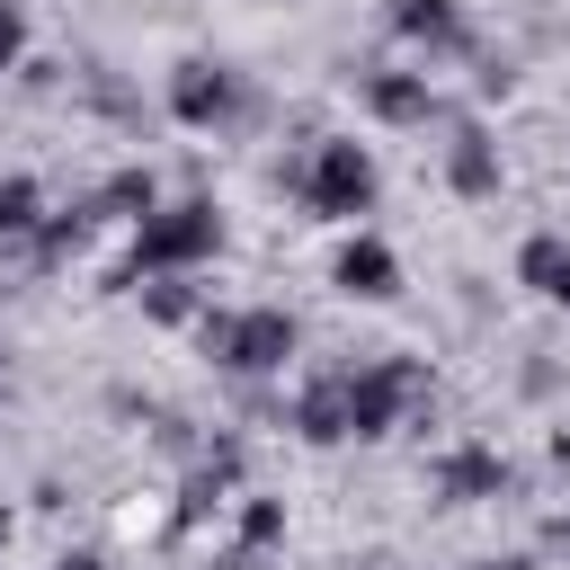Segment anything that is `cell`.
I'll return each mask as SVG.
<instances>
[{
    "label": "cell",
    "mask_w": 570,
    "mask_h": 570,
    "mask_svg": "<svg viewBox=\"0 0 570 570\" xmlns=\"http://www.w3.org/2000/svg\"><path fill=\"white\" fill-rule=\"evenodd\" d=\"M223 240L214 205H169V214H142V240H134V267H187Z\"/></svg>",
    "instance_id": "1"
},
{
    "label": "cell",
    "mask_w": 570,
    "mask_h": 570,
    "mask_svg": "<svg viewBox=\"0 0 570 570\" xmlns=\"http://www.w3.org/2000/svg\"><path fill=\"white\" fill-rule=\"evenodd\" d=\"M205 347H214L223 365H240V374H267V365H285V356H294V321H285V312L205 321Z\"/></svg>",
    "instance_id": "2"
},
{
    "label": "cell",
    "mask_w": 570,
    "mask_h": 570,
    "mask_svg": "<svg viewBox=\"0 0 570 570\" xmlns=\"http://www.w3.org/2000/svg\"><path fill=\"white\" fill-rule=\"evenodd\" d=\"M303 196H312L321 214H365V196H374V160H365L356 142H321V160H312Z\"/></svg>",
    "instance_id": "3"
},
{
    "label": "cell",
    "mask_w": 570,
    "mask_h": 570,
    "mask_svg": "<svg viewBox=\"0 0 570 570\" xmlns=\"http://www.w3.org/2000/svg\"><path fill=\"white\" fill-rule=\"evenodd\" d=\"M517 276H525L534 294H552V303H570V240H552V232H534V240L517 249Z\"/></svg>",
    "instance_id": "4"
},
{
    "label": "cell",
    "mask_w": 570,
    "mask_h": 570,
    "mask_svg": "<svg viewBox=\"0 0 570 570\" xmlns=\"http://www.w3.org/2000/svg\"><path fill=\"white\" fill-rule=\"evenodd\" d=\"M338 285L347 294H392V249L383 240H347L338 249Z\"/></svg>",
    "instance_id": "5"
},
{
    "label": "cell",
    "mask_w": 570,
    "mask_h": 570,
    "mask_svg": "<svg viewBox=\"0 0 570 570\" xmlns=\"http://www.w3.org/2000/svg\"><path fill=\"white\" fill-rule=\"evenodd\" d=\"M232 107V80L223 71H205V62H187V80H178V116L187 125H205V116H223Z\"/></svg>",
    "instance_id": "6"
},
{
    "label": "cell",
    "mask_w": 570,
    "mask_h": 570,
    "mask_svg": "<svg viewBox=\"0 0 570 570\" xmlns=\"http://www.w3.org/2000/svg\"><path fill=\"white\" fill-rule=\"evenodd\" d=\"M454 187H463V196H481V187H490V151H481V134H463V142H454Z\"/></svg>",
    "instance_id": "7"
},
{
    "label": "cell",
    "mask_w": 570,
    "mask_h": 570,
    "mask_svg": "<svg viewBox=\"0 0 570 570\" xmlns=\"http://www.w3.org/2000/svg\"><path fill=\"white\" fill-rule=\"evenodd\" d=\"M401 27H410V36H436V45H454V9H445V0H410V9H401Z\"/></svg>",
    "instance_id": "8"
},
{
    "label": "cell",
    "mask_w": 570,
    "mask_h": 570,
    "mask_svg": "<svg viewBox=\"0 0 570 570\" xmlns=\"http://www.w3.org/2000/svg\"><path fill=\"white\" fill-rule=\"evenodd\" d=\"M490 481H508L490 454H454V463H445V490H490Z\"/></svg>",
    "instance_id": "9"
},
{
    "label": "cell",
    "mask_w": 570,
    "mask_h": 570,
    "mask_svg": "<svg viewBox=\"0 0 570 570\" xmlns=\"http://www.w3.org/2000/svg\"><path fill=\"white\" fill-rule=\"evenodd\" d=\"M27 205H36V187L9 178V187H0V232H27Z\"/></svg>",
    "instance_id": "10"
},
{
    "label": "cell",
    "mask_w": 570,
    "mask_h": 570,
    "mask_svg": "<svg viewBox=\"0 0 570 570\" xmlns=\"http://www.w3.org/2000/svg\"><path fill=\"white\" fill-rule=\"evenodd\" d=\"M9 53H18V9H0V71H9Z\"/></svg>",
    "instance_id": "11"
},
{
    "label": "cell",
    "mask_w": 570,
    "mask_h": 570,
    "mask_svg": "<svg viewBox=\"0 0 570 570\" xmlns=\"http://www.w3.org/2000/svg\"><path fill=\"white\" fill-rule=\"evenodd\" d=\"M53 570H98V561H89V552H80V561H53Z\"/></svg>",
    "instance_id": "12"
}]
</instances>
